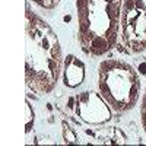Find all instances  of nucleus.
Wrapping results in <instances>:
<instances>
[{"label":"nucleus","mask_w":146,"mask_h":146,"mask_svg":"<svg viewBox=\"0 0 146 146\" xmlns=\"http://www.w3.org/2000/svg\"><path fill=\"white\" fill-rule=\"evenodd\" d=\"M100 92L114 108L126 113L136 105L140 94V79L137 72L123 60H104L98 69Z\"/></svg>","instance_id":"7ed1b4c3"},{"label":"nucleus","mask_w":146,"mask_h":146,"mask_svg":"<svg viewBox=\"0 0 146 146\" xmlns=\"http://www.w3.org/2000/svg\"><path fill=\"white\" fill-rule=\"evenodd\" d=\"M85 80V63L76 56L69 54L64 60L63 66V83L64 86L75 89Z\"/></svg>","instance_id":"423d86ee"},{"label":"nucleus","mask_w":146,"mask_h":146,"mask_svg":"<svg viewBox=\"0 0 146 146\" xmlns=\"http://www.w3.org/2000/svg\"><path fill=\"white\" fill-rule=\"evenodd\" d=\"M75 113L86 124L102 126L111 121V107L95 91H83L75 98Z\"/></svg>","instance_id":"39448f33"},{"label":"nucleus","mask_w":146,"mask_h":146,"mask_svg":"<svg viewBox=\"0 0 146 146\" xmlns=\"http://www.w3.org/2000/svg\"><path fill=\"white\" fill-rule=\"evenodd\" d=\"M63 139H64L66 143H76L78 142L76 133L73 131V129L66 123V121H63Z\"/></svg>","instance_id":"0eeeda50"},{"label":"nucleus","mask_w":146,"mask_h":146,"mask_svg":"<svg viewBox=\"0 0 146 146\" xmlns=\"http://www.w3.org/2000/svg\"><path fill=\"white\" fill-rule=\"evenodd\" d=\"M121 36L131 53L146 50V3L143 0H124L121 9Z\"/></svg>","instance_id":"20e7f679"},{"label":"nucleus","mask_w":146,"mask_h":146,"mask_svg":"<svg viewBox=\"0 0 146 146\" xmlns=\"http://www.w3.org/2000/svg\"><path fill=\"white\" fill-rule=\"evenodd\" d=\"M32 2L44 9H54L60 3V0H32Z\"/></svg>","instance_id":"1a4fd4ad"},{"label":"nucleus","mask_w":146,"mask_h":146,"mask_svg":"<svg viewBox=\"0 0 146 146\" xmlns=\"http://www.w3.org/2000/svg\"><path fill=\"white\" fill-rule=\"evenodd\" d=\"M140 120H142V126H143L145 135H146V89H145L143 98H142V105H140Z\"/></svg>","instance_id":"9d476101"},{"label":"nucleus","mask_w":146,"mask_h":146,"mask_svg":"<svg viewBox=\"0 0 146 146\" xmlns=\"http://www.w3.org/2000/svg\"><path fill=\"white\" fill-rule=\"evenodd\" d=\"M121 9L123 0H76L78 38L83 53L104 56L113 50Z\"/></svg>","instance_id":"f03ea898"},{"label":"nucleus","mask_w":146,"mask_h":146,"mask_svg":"<svg viewBox=\"0 0 146 146\" xmlns=\"http://www.w3.org/2000/svg\"><path fill=\"white\" fill-rule=\"evenodd\" d=\"M27 124H25V131H27V135L28 133H31L32 130V126H34V110L29 104V101L27 100Z\"/></svg>","instance_id":"6e6552de"},{"label":"nucleus","mask_w":146,"mask_h":146,"mask_svg":"<svg viewBox=\"0 0 146 146\" xmlns=\"http://www.w3.org/2000/svg\"><path fill=\"white\" fill-rule=\"evenodd\" d=\"M62 73V48L56 32L27 6L25 12V80L38 95L50 94Z\"/></svg>","instance_id":"f257e3e1"}]
</instances>
